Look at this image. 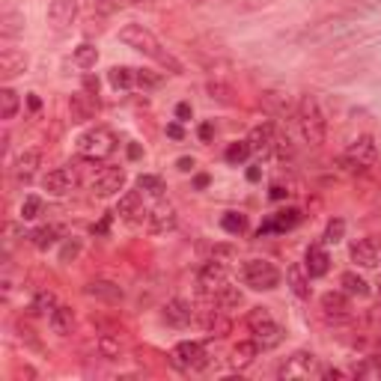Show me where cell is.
<instances>
[{
    "instance_id": "d6986e66",
    "label": "cell",
    "mask_w": 381,
    "mask_h": 381,
    "mask_svg": "<svg viewBox=\"0 0 381 381\" xmlns=\"http://www.w3.org/2000/svg\"><path fill=\"white\" fill-rule=\"evenodd\" d=\"M24 69H27L24 51H15V48H3V51H0V75H3V81H12Z\"/></svg>"
},
{
    "instance_id": "ac0fdd59",
    "label": "cell",
    "mask_w": 381,
    "mask_h": 381,
    "mask_svg": "<svg viewBox=\"0 0 381 381\" xmlns=\"http://www.w3.org/2000/svg\"><path fill=\"white\" fill-rule=\"evenodd\" d=\"M378 256H381V250H378L375 238H357V242L352 245V259L360 268H375Z\"/></svg>"
},
{
    "instance_id": "4fadbf2b",
    "label": "cell",
    "mask_w": 381,
    "mask_h": 381,
    "mask_svg": "<svg viewBox=\"0 0 381 381\" xmlns=\"http://www.w3.org/2000/svg\"><path fill=\"white\" fill-rule=\"evenodd\" d=\"M87 295L89 298H98V301H107V304H119V301L125 298V289L114 283V280H89L87 283Z\"/></svg>"
},
{
    "instance_id": "680465c9",
    "label": "cell",
    "mask_w": 381,
    "mask_h": 381,
    "mask_svg": "<svg viewBox=\"0 0 381 381\" xmlns=\"http://www.w3.org/2000/svg\"><path fill=\"white\" fill-rule=\"evenodd\" d=\"M286 194H289V190H283V185H274V188H272V197H274V200H283Z\"/></svg>"
},
{
    "instance_id": "5b68a950",
    "label": "cell",
    "mask_w": 381,
    "mask_h": 381,
    "mask_svg": "<svg viewBox=\"0 0 381 381\" xmlns=\"http://www.w3.org/2000/svg\"><path fill=\"white\" fill-rule=\"evenodd\" d=\"M375 158H378L375 140L369 137V134H360L357 140H352V146L346 149L343 164H348V170H366V167L375 164Z\"/></svg>"
},
{
    "instance_id": "db71d44e",
    "label": "cell",
    "mask_w": 381,
    "mask_h": 381,
    "mask_svg": "<svg viewBox=\"0 0 381 381\" xmlns=\"http://www.w3.org/2000/svg\"><path fill=\"white\" fill-rule=\"evenodd\" d=\"M212 254H215V259H218V256H233V247L218 245V247H212Z\"/></svg>"
},
{
    "instance_id": "2e32d148",
    "label": "cell",
    "mask_w": 381,
    "mask_h": 381,
    "mask_svg": "<svg viewBox=\"0 0 381 381\" xmlns=\"http://www.w3.org/2000/svg\"><path fill=\"white\" fill-rule=\"evenodd\" d=\"M75 18H78V0H51V6H48V21L57 30L69 27Z\"/></svg>"
},
{
    "instance_id": "4316f807",
    "label": "cell",
    "mask_w": 381,
    "mask_h": 381,
    "mask_svg": "<svg viewBox=\"0 0 381 381\" xmlns=\"http://www.w3.org/2000/svg\"><path fill=\"white\" fill-rule=\"evenodd\" d=\"M215 304L224 307L227 313H229V310H238V307L245 304V292H242L238 286H227V283H224V286H220L218 292H215Z\"/></svg>"
},
{
    "instance_id": "cb8c5ba5",
    "label": "cell",
    "mask_w": 381,
    "mask_h": 381,
    "mask_svg": "<svg viewBox=\"0 0 381 381\" xmlns=\"http://www.w3.org/2000/svg\"><path fill=\"white\" fill-rule=\"evenodd\" d=\"M304 268H307V274L310 277H325L328 274V268H330V256H328V250L325 247H307V256H304Z\"/></svg>"
},
{
    "instance_id": "8d00e7d4",
    "label": "cell",
    "mask_w": 381,
    "mask_h": 381,
    "mask_svg": "<svg viewBox=\"0 0 381 381\" xmlns=\"http://www.w3.org/2000/svg\"><path fill=\"white\" fill-rule=\"evenodd\" d=\"M24 30V15L21 12H3V18H0V33L3 36H15Z\"/></svg>"
},
{
    "instance_id": "44dd1931",
    "label": "cell",
    "mask_w": 381,
    "mask_h": 381,
    "mask_svg": "<svg viewBox=\"0 0 381 381\" xmlns=\"http://www.w3.org/2000/svg\"><path fill=\"white\" fill-rule=\"evenodd\" d=\"M274 128L268 125V123H263V125H256L254 132H250V137H247V143H250V152H256V155H268L274 149Z\"/></svg>"
},
{
    "instance_id": "8992f818",
    "label": "cell",
    "mask_w": 381,
    "mask_h": 381,
    "mask_svg": "<svg viewBox=\"0 0 381 381\" xmlns=\"http://www.w3.org/2000/svg\"><path fill=\"white\" fill-rule=\"evenodd\" d=\"M89 188H93L96 197H116L119 190L125 188V170L123 167H102L98 173L93 176V182H89Z\"/></svg>"
},
{
    "instance_id": "52a82bcc",
    "label": "cell",
    "mask_w": 381,
    "mask_h": 381,
    "mask_svg": "<svg viewBox=\"0 0 381 381\" xmlns=\"http://www.w3.org/2000/svg\"><path fill=\"white\" fill-rule=\"evenodd\" d=\"M170 360H173V366L179 369H206L209 366V355H206V348L200 346V343H190V339H185V343H179L173 348V355H170Z\"/></svg>"
},
{
    "instance_id": "f546056e",
    "label": "cell",
    "mask_w": 381,
    "mask_h": 381,
    "mask_svg": "<svg viewBox=\"0 0 381 381\" xmlns=\"http://www.w3.org/2000/svg\"><path fill=\"white\" fill-rule=\"evenodd\" d=\"M339 283H343V292H348V295H357V298H366L373 289H369V283L360 274H355V272H346L343 277H339Z\"/></svg>"
},
{
    "instance_id": "9a60e30c",
    "label": "cell",
    "mask_w": 381,
    "mask_h": 381,
    "mask_svg": "<svg viewBox=\"0 0 381 381\" xmlns=\"http://www.w3.org/2000/svg\"><path fill=\"white\" fill-rule=\"evenodd\" d=\"M319 304H322V313L328 319H348V316H352V301H348V292H325Z\"/></svg>"
},
{
    "instance_id": "d6a6232c",
    "label": "cell",
    "mask_w": 381,
    "mask_h": 381,
    "mask_svg": "<svg viewBox=\"0 0 381 381\" xmlns=\"http://www.w3.org/2000/svg\"><path fill=\"white\" fill-rule=\"evenodd\" d=\"M98 355H102L105 360H119V357H123V343H119V337H110V334L98 337Z\"/></svg>"
},
{
    "instance_id": "7dc6e473",
    "label": "cell",
    "mask_w": 381,
    "mask_h": 381,
    "mask_svg": "<svg viewBox=\"0 0 381 381\" xmlns=\"http://www.w3.org/2000/svg\"><path fill=\"white\" fill-rule=\"evenodd\" d=\"M268 319H272V313H268V307H254L247 313V328L254 330V328H259V325H265Z\"/></svg>"
},
{
    "instance_id": "f5cc1de1",
    "label": "cell",
    "mask_w": 381,
    "mask_h": 381,
    "mask_svg": "<svg viewBox=\"0 0 381 381\" xmlns=\"http://www.w3.org/2000/svg\"><path fill=\"white\" fill-rule=\"evenodd\" d=\"M84 87H87V93H93V96H96V93H98V78L87 75V78H84Z\"/></svg>"
},
{
    "instance_id": "f907efd6",
    "label": "cell",
    "mask_w": 381,
    "mask_h": 381,
    "mask_svg": "<svg viewBox=\"0 0 381 381\" xmlns=\"http://www.w3.org/2000/svg\"><path fill=\"white\" fill-rule=\"evenodd\" d=\"M200 140H203V143H209V140H212L215 137V125L212 123H203V125H200Z\"/></svg>"
},
{
    "instance_id": "be15d7a7",
    "label": "cell",
    "mask_w": 381,
    "mask_h": 381,
    "mask_svg": "<svg viewBox=\"0 0 381 381\" xmlns=\"http://www.w3.org/2000/svg\"><path fill=\"white\" fill-rule=\"evenodd\" d=\"M140 3H149V0H132V6H140Z\"/></svg>"
},
{
    "instance_id": "4dcf8cb0",
    "label": "cell",
    "mask_w": 381,
    "mask_h": 381,
    "mask_svg": "<svg viewBox=\"0 0 381 381\" xmlns=\"http://www.w3.org/2000/svg\"><path fill=\"white\" fill-rule=\"evenodd\" d=\"M54 310H57V298H54L51 289H42V292H36L33 304H30V313H33V316H51Z\"/></svg>"
},
{
    "instance_id": "b9f144b4",
    "label": "cell",
    "mask_w": 381,
    "mask_h": 381,
    "mask_svg": "<svg viewBox=\"0 0 381 381\" xmlns=\"http://www.w3.org/2000/svg\"><path fill=\"white\" fill-rule=\"evenodd\" d=\"M137 188L143 190V194H152V197H161V194H164L161 176H140V179H137Z\"/></svg>"
},
{
    "instance_id": "91938a15",
    "label": "cell",
    "mask_w": 381,
    "mask_h": 381,
    "mask_svg": "<svg viewBox=\"0 0 381 381\" xmlns=\"http://www.w3.org/2000/svg\"><path fill=\"white\" fill-rule=\"evenodd\" d=\"M247 179H250V182H256V179H259V170L250 167V170H247Z\"/></svg>"
},
{
    "instance_id": "ee69618b",
    "label": "cell",
    "mask_w": 381,
    "mask_h": 381,
    "mask_svg": "<svg viewBox=\"0 0 381 381\" xmlns=\"http://www.w3.org/2000/svg\"><path fill=\"white\" fill-rule=\"evenodd\" d=\"M343 236H346V220L334 218V220L328 224V229H325V245H337V242H343Z\"/></svg>"
},
{
    "instance_id": "c3c4849f",
    "label": "cell",
    "mask_w": 381,
    "mask_h": 381,
    "mask_svg": "<svg viewBox=\"0 0 381 381\" xmlns=\"http://www.w3.org/2000/svg\"><path fill=\"white\" fill-rule=\"evenodd\" d=\"M78 254H81V242H78V238L75 242H66V247L60 250V263H69V259H75Z\"/></svg>"
},
{
    "instance_id": "9c48e42d",
    "label": "cell",
    "mask_w": 381,
    "mask_h": 381,
    "mask_svg": "<svg viewBox=\"0 0 381 381\" xmlns=\"http://www.w3.org/2000/svg\"><path fill=\"white\" fill-rule=\"evenodd\" d=\"M224 283H227V265L220 263V259H209V263H203V268H200V274H197L200 292H203V295H215Z\"/></svg>"
},
{
    "instance_id": "6da1fadb",
    "label": "cell",
    "mask_w": 381,
    "mask_h": 381,
    "mask_svg": "<svg viewBox=\"0 0 381 381\" xmlns=\"http://www.w3.org/2000/svg\"><path fill=\"white\" fill-rule=\"evenodd\" d=\"M298 125H301V134H304V140L310 146H322L325 143V116H322V107H319V102L313 96H301L298 102Z\"/></svg>"
},
{
    "instance_id": "e575fe53",
    "label": "cell",
    "mask_w": 381,
    "mask_h": 381,
    "mask_svg": "<svg viewBox=\"0 0 381 381\" xmlns=\"http://www.w3.org/2000/svg\"><path fill=\"white\" fill-rule=\"evenodd\" d=\"M57 236H60V229L57 227H39V229H33L30 233V238H33V245L39 247V250H48L54 242H57Z\"/></svg>"
},
{
    "instance_id": "f1b7e54d",
    "label": "cell",
    "mask_w": 381,
    "mask_h": 381,
    "mask_svg": "<svg viewBox=\"0 0 381 381\" xmlns=\"http://www.w3.org/2000/svg\"><path fill=\"white\" fill-rule=\"evenodd\" d=\"M107 81L114 89H128L137 84V69H128V66H114L107 72Z\"/></svg>"
},
{
    "instance_id": "8fae6325",
    "label": "cell",
    "mask_w": 381,
    "mask_h": 381,
    "mask_svg": "<svg viewBox=\"0 0 381 381\" xmlns=\"http://www.w3.org/2000/svg\"><path fill=\"white\" fill-rule=\"evenodd\" d=\"M316 369H319V360L313 352H295L283 366H280V375L283 378H310Z\"/></svg>"
},
{
    "instance_id": "94428289",
    "label": "cell",
    "mask_w": 381,
    "mask_h": 381,
    "mask_svg": "<svg viewBox=\"0 0 381 381\" xmlns=\"http://www.w3.org/2000/svg\"><path fill=\"white\" fill-rule=\"evenodd\" d=\"M27 102H30V107H33V110H39V105H42V102H39V98H36V96H30V98H27Z\"/></svg>"
},
{
    "instance_id": "277c9868",
    "label": "cell",
    "mask_w": 381,
    "mask_h": 381,
    "mask_svg": "<svg viewBox=\"0 0 381 381\" xmlns=\"http://www.w3.org/2000/svg\"><path fill=\"white\" fill-rule=\"evenodd\" d=\"M119 42L134 48V51H140V54H146V57H152V60H158L164 54L161 42L155 39V33H152V30H146L143 24H125L123 30H119Z\"/></svg>"
},
{
    "instance_id": "d4e9b609",
    "label": "cell",
    "mask_w": 381,
    "mask_h": 381,
    "mask_svg": "<svg viewBox=\"0 0 381 381\" xmlns=\"http://www.w3.org/2000/svg\"><path fill=\"white\" fill-rule=\"evenodd\" d=\"M283 328H280L274 319H268L265 325H259V328H254V339L259 343V348H277L280 343H283Z\"/></svg>"
},
{
    "instance_id": "7bdbcfd3",
    "label": "cell",
    "mask_w": 381,
    "mask_h": 381,
    "mask_svg": "<svg viewBox=\"0 0 381 381\" xmlns=\"http://www.w3.org/2000/svg\"><path fill=\"white\" fill-rule=\"evenodd\" d=\"M164 84V78L152 72V69H137V87H143V89H158Z\"/></svg>"
},
{
    "instance_id": "f35d334b",
    "label": "cell",
    "mask_w": 381,
    "mask_h": 381,
    "mask_svg": "<svg viewBox=\"0 0 381 381\" xmlns=\"http://www.w3.org/2000/svg\"><path fill=\"white\" fill-rule=\"evenodd\" d=\"M220 227H224L227 233L238 236V233H245V229H247V218L238 215V212H227L224 218H220Z\"/></svg>"
},
{
    "instance_id": "d590c367",
    "label": "cell",
    "mask_w": 381,
    "mask_h": 381,
    "mask_svg": "<svg viewBox=\"0 0 381 381\" xmlns=\"http://www.w3.org/2000/svg\"><path fill=\"white\" fill-rule=\"evenodd\" d=\"M75 63L81 66V69H96V63H98V51H96V45H89V42L78 45V48H75Z\"/></svg>"
},
{
    "instance_id": "6125c7cd",
    "label": "cell",
    "mask_w": 381,
    "mask_h": 381,
    "mask_svg": "<svg viewBox=\"0 0 381 381\" xmlns=\"http://www.w3.org/2000/svg\"><path fill=\"white\" fill-rule=\"evenodd\" d=\"M128 155H132V158H140V146H128Z\"/></svg>"
},
{
    "instance_id": "3957f363",
    "label": "cell",
    "mask_w": 381,
    "mask_h": 381,
    "mask_svg": "<svg viewBox=\"0 0 381 381\" xmlns=\"http://www.w3.org/2000/svg\"><path fill=\"white\" fill-rule=\"evenodd\" d=\"M245 283L256 292H272L280 286V272L268 259H247L245 263Z\"/></svg>"
},
{
    "instance_id": "6f0895ef",
    "label": "cell",
    "mask_w": 381,
    "mask_h": 381,
    "mask_svg": "<svg viewBox=\"0 0 381 381\" xmlns=\"http://www.w3.org/2000/svg\"><path fill=\"white\" fill-rule=\"evenodd\" d=\"M167 134L173 137V140H182V128H179V125H167Z\"/></svg>"
},
{
    "instance_id": "5bb4252c",
    "label": "cell",
    "mask_w": 381,
    "mask_h": 381,
    "mask_svg": "<svg viewBox=\"0 0 381 381\" xmlns=\"http://www.w3.org/2000/svg\"><path fill=\"white\" fill-rule=\"evenodd\" d=\"M98 110V102L89 93H72L69 96V116H72V123H87V119H93Z\"/></svg>"
},
{
    "instance_id": "7a4b0ae2",
    "label": "cell",
    "mask_w": 381,
    "mask_h": 381,
    "mask_svg": "<svg viewBox=\"0 0 381 381\" xmlns=\"http://www.w3.org/2000/svg\"><path fill=\"white\" fill-rule=\"evenodd\" d=\"M114 149H116V137L102 125L89 128V132H84L81 137H78V152H81L84 158H89V161L107 158Z\"/></svg>"
},
{
    "instance_id": "7402d4cb",
    "label": "cell",
    "mask_w": 381,
    "mask_h": 381,
    "mask_svg": "<svg viewBox=\"0 0 381 381\" xmlns=\"http://www.w3.org/2000/svg\"><path fill=\"white\" fill-rule=\"evenodd\" d=\"M256 355H259L256 339H242V343H236L233 352H229V364H233V369H247L256 360Z\"/></svg>"
},
{
    "instance_id": "1f68e13d",
    "label": "cell",
    "mask_w": 381,
    "mask_h": 381,
    "mask_svg": "<svg viewBox=\"0 0 381 381\" xmlns=\"http://www.w3.org/2000/svg\"><path fill=\"white\" fill-rule=\"evenodd\" d=\"M18 107H21V98H18L15 89L9 87L0 89V119H12L18 114Z\"/></svg>"
},
{
    "instance_id": "816d5d0a",
    "label": "cell",
    "mask_w": 381,
    "mask_h": 381,
    "mask_svg": "<svg viewBox=\"0 0 381 381\" xmlns=\"http://www.w3.org/2000/svg\"><path fill=\"white\" fill-rule=\"evenodd\" d=\"M190 114H194V110H190V105L188 102H182V105H176V116L182 119V123H188L190 119Z\"/></svg>"
},
{
    "instance_id": "74e56055",
    "label": "cell",
    "mask_w": 381,
    "mask_h": 381,
    "mask_svg": "<svg viewBox=\"0 0 381 381\" xmlns=\"http://www.w3.org/2000/svg\"><path fill=\"white\" fill-rule=\"evenodd\" d=\"M272 220H274V233H283V229H292L298 224L301 212H298V209H283V212H277Z\"/></svg>"
},
{
    "instance_id": "11a10c76",
    "label": "cell",
    "mask_w": 381,
    "mask_h": 381,
    "mask_svg": "<svg viewBox=\"0 0 381 381\" xmlns=\"http://www.w3.org/2000/svg\"><path fill=\"white\" fill-rule=\"evenodd\" d=\"M182 173H188V170H194V158H179V164H176Z\"/></svg>"
},
{
    "instance_id": "bcb514c9",
    "label": "cell",
    "mask_w": 381,
    "mask_h": 381,
    "mask_svg": "<svg viewBox=\"0 0 381 381\" xmlns=\"http://www.w3.org/2000/svg\"><path fill=\"white\" fill-rule=\"evenodd\" d=\"M355 375H357V378H381V357L366 360L364 366H357V369H355Z\"/></svg>"
},
{
    "instance_id": "ab89813d",
    "label": "cell",
    "mask_w": 381,
    "mask_h": 381,
    "mask_svg": "<svg viewBox=\"0 0 381 381\" xmlns=\"http://www.w3.org/2000/svg\"><path fill=\"white\" fill-rule=\"evenodd\" d=\"M247 155H250V143H247V140L229 143V149H227V161H229V164H245Z\"/></svg>"
},
{
    "instance_id": "60d3db41",
    "label": "cell",
    "mask_w": 381,
    "mask_h": 381,
    "mask_svg": "<svg viewBox=\"0 0 381 381\" xmlns=\"http://www.w3.org/2000/svg\"><path fill=\"white\" fill-rule=\"evenodd\" d=\"M39 215H42V197H36V194L24 197V203H21V220H36Z\"/></svg>"
},
{
    "instance_id": "836d02e7",
    "label": "cell",
    "mask_w": 381,
    "mask_h": 381,
    "mask_svg": "<svg viewBox=\"0 0 381 381\" xmlns=\"http://www.w3.org/2000/svg\"><path fill=\"white\" fill-rule=\"evenodd\" d=\"M206 93H209V98H215L220 105H233V87L224 84V81H209Z\"/></svg>"
},
{
    "instance_id": "484cf974",
    "label": "cell",
    "mask_w": 381,
    "mask_h": 381,
    "mask_svg": "<svg viewBox=\"0 0 381 381\" xmlns=\"http://www.w3.org/2000/svg\"><path fill=\"white\" fill-rule=\"evenodd\" d=\"M39 161H42V155H39L36 149H27V152H21V155L15 158L12 173L21 179V182H30V179H33V173H36V167H39Z\"/></svg>"
},
{
    "instance_id": "7c38bea8",
    "label": "cell",
    "mask_w": 381,
    "mask_h": 381,
    "mask_svg": "<svg viewBox=\"0 0 381 381\" xmlns=\"http://www.w3.org/2000/svg\"><path fill=\"white\" fill-rule=\"evenodd\" d=\"M161 319L170 328H188L190 319H194V307H190L185 298H173V301H167L164 304Z\"/></svg>"
},
{
    "instance_id": "681fc988",
    "label": "cell",
    "mask_w": 381,
    "mask_h": 381,
    "mask_svg": "<svg viewBox=\"0 0 381 381\" xmlns=\"http://www.w3.org/2000/svg\"><path fill=\"white\" fill-rule=\"evenodd\" d=\"M274 149H277V155L283 158V161H286L289 155H292V146H289V137H274Z\"/></svg>"
},
{
    "instance_id": "30bf717a",
    "label": "cell",
    "mask_w": 381,
    "mask_h": 381,
    "mask_svg": "<svg viewBox=\"0 0 381 381\" xmlns=\"http://www.w3.org/2000/svg\"><path fill=\"white\" fill-rule=\"evenodd\" d=\"M149 233L152 236H167V233H173L176 224H179V218H176V209L170 206V203H158L155 209H149Z\"/></svg>"
},
{
    "instance_id": "9f6ffc18",
    "label": "cell",
    "mask_w": 381,
    "mask_h": 381,
    "mask_svg": "<svg viewBox=\"0 0 381 381\" xmlns=\"http://www.w3.org/2000/svg\"><path fill=\"white\" fill-rule=\"evenodd\" d=\"M319 375H322V378H343L346 373H343V369H322Z\"/></svg>"
},
{
    "instance_id": "603a6c76",
    "label": "cell",
    "mask_w": 381,
    "mask_h": 381,
    "mask_svg": "<svg viewBox=\"0 0 381 381\" xmlns=\"http://www.w3.org/2000/svg\"><path fill=\"white\" fill-rule=\"evenodd\" d=\"M48 322H51V330L60 337H69V334H75V325H78V319H75V310L72 307H66V304H57V310L51 316H48Z\"/></svg>"
},
{
    "instance_id": "e0dca14e",
    "label": "cell",
    "mask_w": 381,
    "mask_h": 381,
    "mask_svg": "<svg viewBox=\"0 0 381 381\" xmlns=\"http://www.w3.org/2000/svg\"><path fill=\"white\" fill-rule=\"evenodd\" d=\"M140 203H143L140 190H125V194L119 197V203H116V215L123 220H128V224H137L140 215H149V212H143V206Z\"/></svg>"
},
{
    "instance_id": "ba28073f",
    "label": "cell",
    "mask_w": 381,
    "mask_h": 381,
    "mask_svg": "<svg viewBox=\"0 0 381 381\" xmlns=\"http://www.w3.org/2000/svg\"><path fill=\"white\" fill-rule=\"evenodd\" d=\"M42 188L54 197H66L78 188V173L72 167H54V170H48V176L42 179Z\"/></svg>"
},
{
    "instance_id": "83f0119b",
    "label": "cell",
    "mask_w": 381,
    "mask_h": 381,
    "mask_svg": "<svg viewBox=\"0 0 381 381\" xmlns=\"http://www.w3.org/2000/svg\"><path fill=\"white\" fill-rule=\"evenodd\" d=\"M289 286H292V292L298 298H310V274H307V268L304 265H289Z\"/></svg>"
},
{
    "instance_id": "ffe728a7",
    "label": "cell",
    "mask_w": 381,
    "mask_h": 381,
    "mask_svg": "<svg viewBox=\"0 0 381 381\" xmlns=\"http://www.w3.org/2000/svg\"><path fill=\"white\" fill-rule=\"evenodd\" d=\"M200 319H203V325L209 334H215V337H227L229 334V328H233V322H229V316H227V310L224 307H206L203 313H200Z\"/></svg>"
},
{
    "instance_id": "e7e4bbea",
    "label": "cell",
    "mask_w": 381,
    "mask_h": 381,
    "mask_svg": "<svg viewBox=\"0 0 381 381\" xmlns=\"http://www.w3.org/2000/svg\"><path fill=\"white\" fill-rule=\"evenodd\" d=\"M378 298H381V280H378Z\"/></svg>"
},
{
    "instance_id": "f6af8a7d",
    "label": "cell",
    "mask_w": 381,
    "mask_h": 381,
    "mask_svg": "<svg viewBox=\"0 0 381 381\" xmlns=\"http://www.w3.org/2000/svg\"><path fill=\"white\" fill-rule=\"evenodd\" d=\"M123 6H132V0H93V9L102 15H114Z\"/></svg>"
}]
</instances>
